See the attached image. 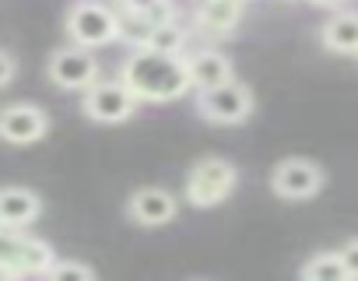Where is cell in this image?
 Here are the masks:
<instances>
[{"mask_svg":"<svg viewBox=\"0 0 358 281\" xmlns=\"http://www.w3.org/2000/svg\"><path fill=\"white\" fill-rule=\"evenodd\" d=\"M309 4H316V8H337L341 0H309Z\"/></svg>","mask_w":358,"mask_h":281,"instance_id":"obj_21","label":"cell"},{"mask_svg":"<svg viewBox=\"0 0 358 281\" xmlns=\"http://www.w3.org/2000/svg\"><path fill=\"white\" fill-rule=\"evenodd\" d=\"M176 211H179V201L165 187H141L127 201V215L141 229H162L176 218Z\"/></svg>","mask_w":358,"mask_h":281,"instance_id":"obj_9","label":"cell"},{"mask_svg":"<svg viewBox=\"0 0 358 281\" xmlns=\"http://www.w3.org/2000/svg\"><path fill=\"white\" fill-rule=\"evenodd\" d=\"M337 257H341V264H344L348 281H358V236H355V239H348V243L337 250Z\"/></svg>","mask_w":358,"mask_h":281,"instance_id":"obj_18","label":"cell"},{"mask_svg":"<svg viewBox=\"0 0 358 281\" xmlns=\"http://www.w3.org/2000/svg\"><path fill=\"white\" fill-rule=\"evenodd\" d=\"M50 78L64 92H85L99 78V57L88 46H64L50 60Z\"/></svg>","mask_w":358,"mask_h":281,"instance_id":"obj_8","label":"cell"},{"mask_svg":"<svg viewBox=\"0 0 358 281\" xmlns=\"http://www.w3.org/2000/svg\"><path fill=\"white\" fill-rule=\"evenodd\" d=\"M197 113L208 120V123H218V127H239L250 120L253 113V92L243 85V81H225V85H215V88H204L197 92Z\"/></svg>","mask_w":358,"mask_h":281,"instance_id":"obj_4","label":"cell"},{"mask_svg":"<svg viewBox=\"0 0 358 281\" xmlns=\"http://www.w3.org/2000/svg\"><path fill=\"white\" fill-rule=\"evenodd\" d=\"M187 43H190V32L179 25L176 18H162V22H155L151 32H148V39H144L148 50H162V53H183Z\"/></svg>","mask_w":358,"mask_h":281,"instance_id":"obj_15","label":"cell"},{"mask_svg":"<svg viewBox=\"0 0 358 281\" xmlns=\"http://www.w3.org/2000/svg\"><path fill=\"white\" fill-rule=\"evenodd\" d=\"M120 15L109 8V4H99V0H78L67 11V36L74 46H88V50H99V46H109L120 39Z\"/></svg>","mask_w":358,"mask_h":281,"instance_id":"obj_2","label":"cell"},{"mask_svg":"<svg viewBox=\"0 0 358 281\" xmlns=\"http://www.w3.org/2000/svg\"><path fill=\"white\" fill-rule=\"evenodd\" d=\"M355 57H358V50H355Z\"/></svg>","mask_w":358,"mask_h":281,"instance_id":"obj_23","label":"cell"},{"mask_svg":"<svg viewBox=\"0 0 358 281\" xmlns=\"http://www.w3.org/2000/svg\"><path fill=\"white\" fill-rule=\"evenodd\" d=\"M320 43L330 53H355L358 50V11H337L320 29Z\"/></svg>","mask_w":358,"mask_h":281,"instance_id":"obj_14","label":"cell"},{"mask_svg":"<svg viewBox=\"0 0 358 281\" xmlns=\"http://www.w3.org/2000/svg\"><path fill=\"white\" fill-rule=\"evenodd\" d=\"M53 260L50 243L29 236L25 229H4L0 225V267L11 278H25V274H43Z\"/></svg>","mask_w":358,"mask_h":281,"instance_id":"obj_5","label":"cell"},{"mask_svg":"<svg viewBox=\"0 0 358 281\" xmlns=\"http://www.w3.org/2000/svg\"><path fill=\"white\" fill-rule=\"evenodd\" d=\"M236 183H239L236 166H232L229 159L208 155V159H201V162L190 169V176H187V201H190L194 208H218L222 201L232 197Z\"/></svg>","mask_w":358,"mask_h":281,"instance_id":"obj_3","label":"cell"},{"mask_svg":"<svg viewBox=\"0 0 358 281\" xmlns=\"http://www.w3.org/2000/svg\"><path fill=\"white\" fill-rule=\"evenodd\" d=\"M187 71H190V88H197V92L215 88V85H225V81L236 78L232 60L222 50H201V53L187 57Z\"/></svg>","mask_w":358,"mask_h":281,"instance_id":"obj_13","label":"cell"},{"mask_svg":"<svg viewBox=\"0 0 358 281\" xmlns=\"http://www.w3.org/2000/svg\"><path fill=\"white\" fill-rule=\"evenodd\" d=\"M50 130V120L39 106L29 102H15L8 109H0V140L8 145H36Z\"/></svg>","mask_w":358,"mask_h":281,"instance_id":"obj_10","label":"cell"},{"mask_svg":"<svg viewBox=\"0 0 358 281\" xmlns=\"http://www.w3.org/2000/svg\"><path fill=\"white\" fill-rule=\"evenodd\" d=\"M116 4H120L127 15H151V11L165 8L169 0H116Z\"/></svg>","mask_w":358,"mask_h":281,"instance_id":"obj_19","label":"cell"},{"mask_svg":"<svg viewBox=\"0 0 358 281\" xmlns=\"http://www.w3.org/2000/svg\"><path fill=\"white\" fill-rule=\"evenodd\" d=\"M0 281H11V274H8L4 267H0Z\"/></svg>","mask_w":358,"mask_h":281,"instance_id":"obj_22","label":"cell"},{"mask_svg":"<svg viewBox=\"0 0 358 281\" xmlns=\"http://www.w3.org/2000/svg\"><path fill=\"white\" fill-rule=\"evenodd\" d=\"M15 57L8 53V50H0V88H8L11 81H15Z\"/></svg>","mask_w":358,"mask_h":281,"instance_id":"obj_20","label":"cell"},{"mask_svg":"<svg viewBox=\"0 0 358 281\" xmlns=\"http://www.w3.org/2000/svg\"><path fill=\"white\" fill-rule=\"evenodd\" d=\"M50 281H92L95 278V267L81 264V260H50V267L43 271Z\"/></svg>","mask_w":358,"mask_h":281,"instance_id":"obj_17","label":"cell"},{"mask_svg":"<svg viewBox=\"0 0 358 281\" xmlns=\"http://www.w3.org/2000/svg\"><path fill=\"white\" fill-rule=\"evenodd\" d=\"M43 215V201L29 187H4L0 190V225L4 229H29Z\"/></svg>","mask_w":358,"mask_h":281,"instance_id":"obj_11","label":"cell"},{"mask_svg":"<svg viewBox=\"0 0 358 281\" xmlns=\"http://www.w3.org/2000/svg\"><path fill=\"white\" fill-rule=\"evenodd\" d=\"M327 183V173L320 169V162L313 159H281L271 173V190L281 197V201H309L323 190Z\"/></svg>","mask_w":358,"mask_h":281,"instance_id":"obj_7","label":"cell"},{"mask_svg":"<svg viewBox=\"0 0 358 281\" xmlns=\"http://www.w3.org/2000/svg\"><path fill=\"white\" fill-rule=\"evenodd\" d=\"M120 81L137 95V102H176L190 92V71L183 53H162L134 46L123 60Z\"/></svg>","mask_w":358,"mask_h":281,"instance_id":"obj_1","label":"cell"},{"mask_svg":"<svg viewBox=\"0 0 358 281\" xmlns=\"http://www.w3.org/2000/svg\"><path fill=\"white\" fill-rule=\"evenodd\" d=\"M85 116L88 120H95V123H127L134 113H137V95L120 81V78H113V81H92L88 88H85Z\"/></svg>","mask_w":358,"mask_h":281,"instance_id":"obj_6","label":"cell"},{"mask_svg":"<svg viewBox=\"0 0 358 281\" xmlns=\"http://www.w3.org/2000/svg\"><path fill=\"white\" fill-rule=\"evenodd\" d=\"M299 274H302L306 281H348L337 250H320V253H313V257L299 267Z\"/></svg>","mask_w":358,"mask_h":281,"instance_id":"obj_16","label":"cell"},{"mask_svg":"<svg viewBox=\"0 0 358 281\" xmlns=\"http://www.w3.org/2000/svg\"><path fill=\"white\" fill-rule=\"evenodd\" d=\"M246 0H201L197 8V32L211 36V39H225L236 32L239 18H243Z\"/></svg>","mask_w":358,"mask_h":281,"instance_id":"obj_12","label":"cell"}]
</instances>
